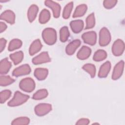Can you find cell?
Wrapping results in <instances>:
<instances>
[{"label":"cell","mask_w":125,"mask_h":125,"mask_svg":"<svg viewBox=\"0 0 125 125\" xmlns=\"http://www.w3.org/2000/svg\"><path fill=\"white\" fill-rule=\"evenodd\" d=\"M42 38L46 44L53 45L57 41L56 31L53 28H46L42 32Z\"/></svg>","instance_id":"obj_1"},{"label":"cell","mask_w":125,"mask_h":125,"mask_svg":"<svg viewBox=\"0 0 125 125\" xmlns=\"http://www.w3.org/2000/svg\"><path fill=\"white\" fill-rule=\"evenodd\" d=\"M29 98V96L17 91L15 92L13 98L8 103L7 105L11 107L17 106L25 103Z\"/></svg>","instance_id":"obj_2"},{"label":"cell","mask_w":125,"mask_h":125,"mask_svg":"<svg viewBox=\"0 0 125 125\" xmlns=\"http://www.w3.org/2000/svg\"><path fill=\"white\" fill-rule=\"evenodd\" d=\"M20 88L26 92L33 91L35 88V83L31 78H25L22 79L19 83Z\"/></svg>","instance_id":"obj_3"},{"label":"cell","mask_w":125,"mask_h":125,"mask_svg":"<svg viewBox=\"0 0 125 125\" xmlns=\"http://www.w3.org/2000/svg\"><path fill=\"white\" fill-rule=\"evenodd\" d=\"M111 41L110 33L106 27L102 28L99 32V44L101 46L107 45Z\"/></svg>","instance_id":"obj_4"},{"label":"cell","mask_w":125,"mask_h":125,"mask_svg":"<svg viewBox=\"0 0 125 125\" xmlns=\"http://www.w3.org/2000/svg\"><path fill=\"white\" fill-rule=\"evenodd\" d=\"M52 110V105L49 104L41 103L37 104L34 109L35 114L39 116H43Z\"/></svg>","instance_id":"obj_5"},{"label":"cell","mask_w":125,"mask_h":125,"mask_svg":"<svg viewBox=\"0 0 125 125\" xmlns=\"http://www.w3.org/2000/svg\"><path fill=\"white\" fill-rule=\"evenodd\" d=\"M125 50L124 42L121 39H118L114 42L112 47V52L115 56L121 55Z\"/></svg>","instance_id":"obj_6"},{"label":"cell","mask_w":125,"mask_h":125,"mask_svg":"<svg viewBox=\"0 0 125 125\" xmlns=\"http://www.w3.org/2000/svg\"><path fill=\"white\" fill-rule=\"evenodd\" d=\"M82 38L84 43L90 45H94L97 41V34L95 31H88L84 33L82 35Z\"/></svg>","instance_id":"obj_7"},{"label":"cell","mask_w":125,"mask_h":125,"mask_svg":"<svg viewBox=\"0 0 125 125\" xmlns=\"http://www.w3.org/2000/svg\"><path fill=\"white\" fill-rule=\"evenodd\" d=\"M31 72V68L29 64H24L15 68L13 72L12 75L15 77H19L29 74Z\"/></svg>","instance_id":"obj_8"},{"label":"cell","mask_w":125,"mask_h":125,"mask_svg":"<svg viewBox=\"0 0 125 125\" xmlns=\"http://www.w3.org/2000/svg\"><path fill=\"white\" fill-rule=\"evenodd\" d=\"M44 4L46 6L49 7L52 9L53 16L54 18H58L59 17L61 7L59 3L52 0H46L44 1Z\"/></svg>","instance_id":"obj_9"},{"label":"cell","mask_w":125,"mask_h":125,"mask_svg":"<svg viewBox=\"0 0 125 125\" xmlns=\"http://www.w3.org/2000/svg\"><path fill=\"white\" fill-rule=\"evenodd\" d=\"M124 68V62L123 61H120L114 66L112 74V79L114 80H116L119 79L123 74Z\"/></svg>","instance_id":"obj_10"},{"label":"cell","mask_w":125,"mask_h":125,"mask_svg":"<svg viewBox=\"0 0 125 125\" xmlns=\"http://www.w3.org/2000/svg\"><path fill=\"white\" fill-rule=\"evenodd\" d=\"M51 61L47 52H42L32 59V62L34 64H39L48 62Z\"/></svg>","instance_id":"obj_11"},{"label":"cell","mask_w":125,"mask_h":125,"mask_svg":"<svg viewBox=\"0 0 125 125\" xmlns=\"http://www.w3.org/2000/svg\"><path fill=\"white\" fill-rule=\"evenodd\" d=\"M0 19V20L5 21L11 24H13L15 21V15L12 11L7 10L1 14Z\"/></svg>","instance_id":"obj_12"},{"label":"cell","mask_w":125,"mask_h":125,"mask_svg":"<svg viewBox=\"0 0 125 125\" xmlns=\"http://www.w3.org/2000/svg\"><path fill=\"white\" fill-rule=\"evenodd\" d=\"M81 42L80 40H75L70 42L65 48V52L68 55H73L76 50L81 45Z\"/></svg>","instance_id":"obj_13"},{"label":"cell","mask_w":125,"mask_h":125,"mask_svg":"<svg viewBox=\"0 0 125 125\" xmlns=\"http://www.w3.org/2000/svg\"><path fill=\"white\" fill-rule=\"evenodd\" d=\"M110 62L109 61H106L101 66L98 72V77L101 78L106 77L108 73L110 71Z\"/></svg>","instance_id":"obj_14"},{"label":"cell","mask_w":125,"mask_h":125,"mask_svg":"<svg viewBox=\"0 0 125 125\" xmlns=\"http://www.w3.org/2000/svg\"><path fill=\"white\" fill-rule=\"evenodd\" d=\"M91 53V49L88 46H83L81 48L78 52L77 54V57L81 60H84L87 59Z\"/></svg>","instance_id":"obj_15"},{"label":"cell","mask_w":125,"mask_h":125,"mask_svg":"<svg viewBox=\"0 0 125 125\" xmlns=\"http://www.w3.org/2000/svg\"><path fill=\"white\" fill-rule=\"evenodd\" d=\"M70 26L72 31L75 33H80L83 28V21L81 20L72 21L70 22Z\"/></svg>","instance_id":"obj_16"},{"label":"cell","mask_w":125,"mask_h":125,"mask_svg":"<svg viewBox=\"0 0 125 125\" xmlns=\"http://www.w3.org/2000/svg\"><path fill=\"white\" fill-rule=\"evenodd\" d=\"M42 47V43L39 39H37L33 42L30 46L29 49V53L31 56L38 53Z\"/></svg>","instance_id":"obj_17"},{"label":"cell","mask_w":125,"mask_h":125,"mask_svg":"<svg viewBox=\"0 0 125 125\" xmlns=\"http://www.w3.org/2000/svg\"><path fill=\"white\" fill-rule=\"evenodd\" d=\"M48 74V70L44 68H37L34 72V76L39 81H42L46 79Z\"/></svg>","instance_id":"obj_18"},{"label":"cell","mask_w":125,"mask_h":125,"mask_svg":"<svg viewBox=\"0 0 125 125\" xmlns=\"http://www.w3.org/2000/svg\"><path fill=\"white\" fill-rule=\"evenodd\" d=\"M11 66V62L8 61L7 58L1 60L0 62V74L2 75L7 73Z\"/></svg>","instance_id":"obj_19"},{"label":"cell","mask_w":125,"mask_h":125,"mask_svg":"<svg viewBox=\"0 0 125 125\" xmlns=\"http://www.w3.org/2000/svg\"><path fill=\"white\" fill-rule=\"evenodd\" d=\"M38 10V7L35 4H32L29 7L27 12V17L30 22H32L35 20Z\"/></svg>","instance_id":"obj_20"},{"label":"cell","mask_w":125,"mask_h":125,"mask_svg":"<svg viewBox=\"0 0 125 125\" xmlns=\"http://www.w3.org/2000/svg\"><path fill=\"white\" fill-rule=\"evenodd\" d=\"M87 7L86 4H83L77 6L73 14V18H77L83 16L87 11Z\"/></svg>","instance_id":"obj_21"},{"label":"cell","mask_w":125,"mask_h":125,"mask_svg":"<svg viewBox=\"0 0 125 125\" xmlns=\"http://www.w3.org/2000/svg\"><path fill=\"white\" fill-rule=\"evenodd\" d=\"M50 12L46 9H44L42 10V11L40 14L39 21L40 23L44 24L49 21V20H50Z\"/></svg>","instance_id":"obj_22"},{"label":"cell","mask_w":125,"mask_h":125,"mask_svg":"<svg viewBox=\"0 0 125 125\" xmlns=\"http://www.w3.org/2000/svg\"><path fill=\"white\" fill-rule=\"evenodd\" d=\"M11 60L13 62L15 65H17L20 63L23 58V53L21 51L16 52L11 54L9 56Z\"/></svg>","instance_id":"obj_23"},{"label":"cell","mask_w":125,"mask_h":125,"mask_svg":"<svg viewBox=\"0 0 125 125\" xmlns=\"http://www.w3.org/2000/svg\"><path fill=\"white\" fill-rule=\"evenodd\" d=\"M22 42L18 39H14L11 40L8 45V50L9 51H12L17 49L20 48L22 45Z\"/></svg>","instance_id":"obj_24"},{"label":"cell","mask_w":125,"mask_h":125,"mask_svg":"<svg viewBox=\"0 0 125 125\" xmlns=\"http://www.w3.org/2000/svg\"><path fill=\"white\" fill-rule=\"evenodd\" d=\"M107 57L106 52L102 49H99L96 51L93 56V59L96 62H100L104 60Z\"/></svg>","instance_id":"obj_25"},{"label":"cell","mask_w":125,"mask_h":125,"mask_svg":"<svg viewBox=\"0 0 125 125\" xmlns=\"http://www.w3.org/2000/svg\"><path fill=\"white\" fill-rule=\"evenodd\" d=\"M69 35V31L67 26H63L61 28L60 30V39L62 42H66Z\"/></svg>","instance_id":"obj_26"},{"label":"cell","mask_w":125,"mask_h":125,"mask_svg":"<svg viewBox=\"0 0 125 125\" xmlns=\"http://www.w3.org/2000/svg\"><path fill=\"white\" fill-rule=\"evenodd\" d=\"M48 96V91L46 89H42L38 90L32 96L34 100H39L45 98Z\"/></svg>","instance_id":"obj_27"},{"label":"cell","mask_w":125,"mask_h":125,"mask_svg":"<svg viewBox=\"0 0 125 125\" xmlns=\"http://www.w3.org/2000/svg\"><path fill=\"white\" fill-rule=\"evenodd\" d=\"M73 1H71L69 2L65 6L62 12V17L64 19H67L69 18L71 12L73 9Z\"/></svg>","instance_id":"obj_28"},{"label":"cell","mask_w":125,"mask_h":125,"mask_svg":"<svg viewBox=\"0 0 125 125\" xmlns=\"http://www.w3.org/2000/svg\"><path fill=\"white\" fill-rule=\"evenodd\" d=\"M82 68L90 75L91 78H94L96 74V67L95 66L91 63H86L84 64Z\"/></svg>","instance_id":"obj_29"},{"label":"cell","mask_w":125,"mask_h":125,"mask_svg":"<svg viewBox=\"0 0 125 125\" xmlns=\"http://www.w3.org/2000/svg\"><path fill=\"white\" fill-rule=\"evenodd\" d=\"M15 82V80L9 76L1 75L0 76V85L1 86H6L11 84Z\"/></svg>","instance_id":"obj_30"},{"label":"cell","mask_w":125,"mask_h":125,"mask_svg":"<svg viewBox=\"0 0 125 125\" xmlns=\"http://www.w3.org/2000/svg\"><path fill=\"white\" fill-rule=\"evenodd\" d=\"M86 26L85 29H88L93 28L95 24V19L94 17V14L92 13L89 14L86 19Z\"/></svg>","instance_id":"obj_31"},{"label":"cell","mask_w":125,"mask_h":125,"mask_svg":"<svg viewBox=\"0 0 125 125\" xmlns=\"http://www.w3.org/2000/svg\"><path fill=\"white\" fill-rule=\"evenodd\" d=\"M30 123V119L27 117H21L14 119L11 123L13 125H26Z\"/></svg>","instance_id":"obj_32"},{"label":"cell","mask_w":125,"mask_h":125,"mask_svg":"<svg viewBox=\"0 0 125 125\" xmlns=\"http://www.w3.org/2000/svg\"><path fill=\"white\" fill-rule=\"evenodd\" d=\"M11 95V92L10 90L6 89L0 92V103L3 104L8 100Z\"/></svg>","instance_id":"obj_33"},{"label":"cell","mask_w":125,"mask_h":125,"mask_svg":"<svg viewBox=\"0 0 125 125\" xmlns=\"http://www.w3.org/2000/svg\"><path fill=\"white\" fill-rule=\"evenodd\" d=\"M117 3L115 0H105L103 2L104 6L106 9H111L114 7Z\"/></svg>","instance_id":"obj_34"},{"label":"cell","mask_w":125,"mask_h":125,"mask_svg":"<svg viewBox=\"0 0 125 125\" xmlns=\"http://www.w3.org/2000/svg\"><path fill=\"white\" fill-rule=\"evenodd\" d=\"M89 123V120L88 119L82 118L78 120L77 123H76V125H88Z\"/></svg>","instance_id":"obj_35"},{"label":"cell","mask_w":125,"mask_h":125,"mask_svg":"<svg viewBox=\"0 0 125 125\" xmlns=\"http://www.w3.org/2000/svg\"><path fill=\"white\" fill-rule=\"evenodd\" d=\"M6 44V40L4 38L0 39V52H1L5 48Z\"/></svg>","instance_id":"obj_36"},{"label":"cell","mask_w":125,"mask_h":125,"mask_svg":"<svg viewBox=\"0 0 125 125\" xmlns=\"http://www.w3.org/2000/svg\"><path fill=\"white\" fill-rule=\"evenodd\" d=\"M7 28V25L6 24L3 22H0V32L2 33L4 31H5Z\"/></svg>","instance_id":"obj_37"}]
</instances>
